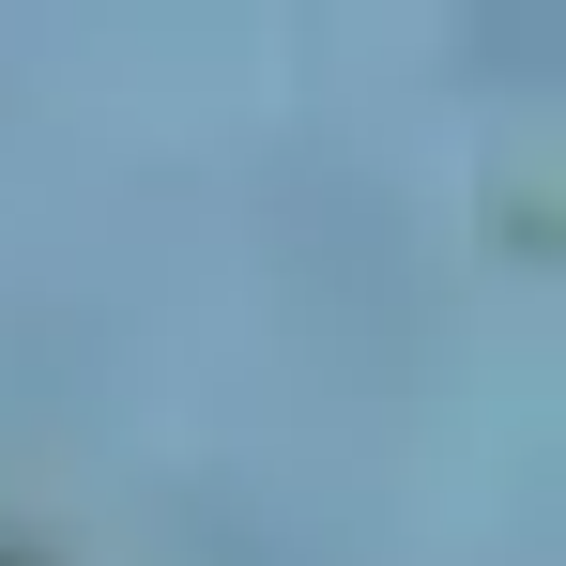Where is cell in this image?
Returning <instances> with one entry per match:
<instances>
[{
	"instance_id": "1",
	"label": "cell",
	"mask_w": 566,
	"mask_h": 566,
	"mask_svg": "<svg viewBox=\"0 0 566 566\" xmlns=\"http://www.w3.org/2000/svg\"><path fill=\"white\" fill-rule=\"evenodd\" d=\"M0 566H62V552H46V536H0Z\"/></svg>"
}]
</instances>
